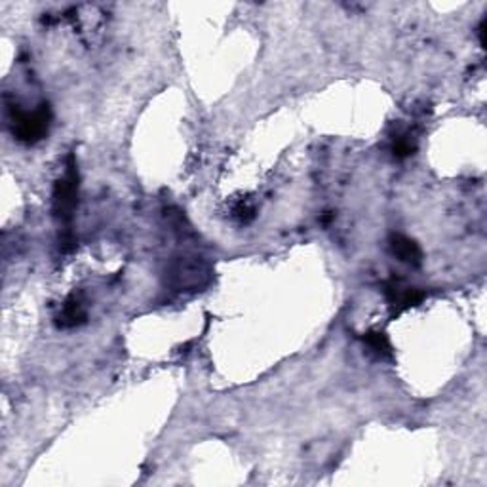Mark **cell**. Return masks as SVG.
<instances>
[{
	"mask_svg": "<svg viewBox=\"0 0 487 487\" xmlns=\"http://www.w3.org/2000/svg\"><path fill=\"white\" fill-rule=\"evenodd\" d=\"M48 124H50V113L48 107H40L34 113H21L13 118V126H15V135L21 141L34 143L40 137H44L48 132Z\"/></svg>",
	"mask_w": 487,
	"mask_h": 487,
	"instance_id": "cell-1",
	"label": "cell"
},
{
	"mask_svg": "<svg viewBox=\"0 0 487 487\" xmlns=\"http://www.w3.org/2000/svg\"><path fill=\"white\" fill-rule=\"evenodd\" d=\"M170 276H172V282L175 284V288H198L200 284L204 282L205 270L202 265H198V261H179V263H175Z\"/></svg>",
	"mask_w": 487,
	"mask_h": 487,
	"instance_id": "cell-2",
	"label": "cell"
},
{
	"mask_svg": "<svg viewBox=\"0 0 487 487\" xmlns=\"http://www.w3.org/2000/svg\"><path fill=\"white\" fill-rule=\"evenodd\" d=\"M75 196H77V175H75V167H71L67 177L59 183L58 191H56V204L61 215H69L75 205Z\"/></svg>",
	"mask_w": 487,
	"mask_h": 487,
	"instance_id": "cell-3",
	"label": "cell"
},
{
	"mask_svg": "<svg viewBox=\"0 0 487 487\" xmlns=\"http://www.w3.org/2000/svg\"><path fill=\"white\" fill-rule=\"evenodd\" d=\"M392 251L404 263H419V257H421V251L417 248V244L404 236H396L392 240Z\"/></svg>",
	"mask_w": 487,
	"mask_h": 487,
	"instance_id": "cell-4",
	"label": "cell"
},
{
	"mask_svg": "<svg viewBox=\"0 0 487 487\" xmlns=\"http://www.w3.org/2000/svg\"><path fill=\"white\" fill-rule=\"evenodd\" d=\"M84 312L82 307L78 303H72V305H67L63 310V324L65 326H75L78 320H82Z\"/></svg>",
	"mask_w": 487,
	"mask_h": 487,
	"instance_id": "cell-5",
	"label": "cell"
},
{
	"mask_svg": "<svg viewBox=\"0 0 487 487\" xmlns=\"http://www.w3.org/2000/svg\"><path fill=\"white\" fill-rule=\"evenodd\" d=\"M367 341H369V345H372L377 353H385V354L391 353V346H388V343H386V339L383 337V335L372 334L369 337H367Z\"/></svg>",
	"mask_w": 487,
	"mask_h": 487,
	"instance_id": "cell-6",
	"label": "cell"
}]
</instances>
